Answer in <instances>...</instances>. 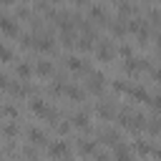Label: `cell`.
<instances>
[{
    "instance_id": "28",
    "label": "cell",
    "mask_w": 161,
    "mask_h": 161,
    "mask_svg": "<svg viewBox=\"0 0 161 161\" xmlns=\"http://www.w3.org/2000/svg\"><path fill=\"white\" fill-rule=\"evenodd\" d=\"M68 128H70L68 123H60V126H58V133H68Z\"/></svg>"
},
{
    "instance_id": "33",
    "label": "cell",
    "mask_w": 161,
    "mask_h": 161,
    "mask_svg": "<svg viewBox=\"0 0 161 161\" xmlns=\"http://www.w3.org/2000/svg\"><path fill=\"white\" fill-rule=\"evenodd\" d=\"M156 43H158V48H161V35H158V38H156Z\"/></svg>"
},
{
    "instance_id": "1",
    "label": "cell",
    "mask_w": 161,
    "mask_h": 161,
    "mask_svg": "<svg viewBox=\"0 0 161 161\" xmlns=\"http://www.w3.org/2000/svg\"><path fill=\"white\" fill-rule=\"evenodd\" d=\"M0 28H3V33H5L8 38H18V35H20V30H18L15 20H13V18H8V15L0 20Z\"/></svg>"
},
{
    "instance_id": "27",
    "label": "cell",
    "mask_w": 161,
    "mask_h": 161,
    "mask_svg": "<svg viewBox=\"0 0 161 161\" xmlns=\"http://www.w3.org/2000/svg\"><path fill=\"white\" fill-rule=\"evenodd\" d=\"M15 131H18V128H15V126H13V123H8V126H5V136H13V133H15Z\"/></svg>"
},
{
    "instance_id": "10",
    "label": "cell",
    "mask_w": 161,
    "mask_h": 161,
    "mask_svg": "<svg viewBox=\"0 0 161 161\" xmlns=\"http://www.w3.org/2000/svg\"><path fill=\"white\" fill-rule=\"evenodd\" d=\"M128 93H131L133 98H138V101H151V98H148V93H146L143 88H136V86H133V88H128Z\"/></svg>"
},
{
    "instance_id": "18",
    "label": "cell",
    "mask_w": 161,
    "mask_h": 161,
    "mask_svg": "<svg viewBox=\"0 0 161 161\" xmlns=\"http://www.w3.org/2000/svg\"><path fill=\"white\" fill-rule=\"evenodd\" d=\"M111 33H113V35H123V33H126V25H121V23H113V25H111Z\"/></svg>"
},
{
    "instance_id": "17",
    "label": "cell",
    "mask_w": 161,
    "mask_h": 161,
    "mask_svg": "<svg viewBox=\"0 0 161 161\" xmlns=\"http://www.w3.org/2000/svg\"><path fill=\"white\" fill-rule=\"evenodd\" d=\"M158 131H161V121H158V118H153V121L148 123V133H153V136H156Z\"/></svg>"
},
{
    "instance_id": "9",
    "label": "cell",
    "mask_w": 161,
    "mask_h": 161,
    "mask_svg": "<svg viewBox=\"0 0 161 161\" xmlns=\"http://www.w3.org/2000/svg\"><path fill=\"white\" fill-rule=\"evenodd\" d=\"M15 73H18V75H20L23 80H28V78H30V65H28V63H18Z\"/></svg>"
},
{
    "instance_id": "22",
    "label": "cell",
    "mask_w": 161,
    "mask_h": 161,
    "mask_svg": "<svg viewBox=\"0 0 161 161\" xmlns=\"http://www.w3.org/2000/svg\"><path fill=\"white\" fill-rule=\"evenodd\" d=\"M148 103H151V106H153L156 111H161V93H158V96H153V98H151Z\"/></svg>"
},
{
    "instance_id": "8",
    "label": "cell",
    "mask_w": 161,
    "mask_h": 161,
    "mask_svg": "<svg viewBox=\"0 0 161 161\" xmlns=\"http://www.w3.org/2000/svg\"><path fill=\"white\" fill-rule=\"evenodd\" d=\"M35 73H38V75H50V73H53V65H50L48 60H43V63H38Z\"/></svg>"
},
{
    "instance_id": "11",
    "label": "cell",
    "mask_w": 161,
    "mask_h": 161,
    "mask_svg": "<svg viewBox=\"0 0 161 161\" xmlns=\"http://www.w3.org/2000/svg\"><path fill=\"white\" fill-rule=\"evenodd\" d=\"M30 111H33V113H38V116H45V111H48V108H45V103H43V101H30Z\"/></svg>"
},
{
    "instance_id": "24",
    "label": "cell",
    "mask_w": 161,
    "mask_h": 161,
    "mask_svg": "<svg viewBox=\"0 0 161 161\" xmlns=\"http://www.w3.org/2000/svg\"><path fill=\"white\" fill-rule=\"evenodd\" d=\"M3 116L13 118V116H15V108H13V106H5V108H3Z\"/></svg>"
},
{
    "instance_id": "21",
    "label": "cell",
    "mask_w": 161,
    "mask_h": 161,
    "mask_svg": "<svg viewBox=\"0 0 161 161\" xmlns=\"http://www.w3.org/2000/svg\"><path fill=\"white\" fill-rule=\"evenodd\" d=\"M10 60H13V53H10V48L5 45V48H3V63H10Z\"/></svg>"
},
{
    "instance_id": "5",
    "label": "cell",
    "mask_w": 161,
    "mask_h": 161,
    "mask_svg": "<svg viewBox=\"0 0 161 161\" xmlns=\"http://www.w3.org/2000/svg\"><path fill=\"white\" fill-rule=\"evenodd\" d=\"M68 98H73V101H83V91H78L75 86H65V91H63Z\"/></svg>"
},
{
    "instance_id": "30",
    "label": "cell",
    "mask_w": 161,
    "mask_h": 161,
    "mask_svg": "<svg viewBox=\"0 0 161 161\" xmlns=\"http://www.w3.org/2000/svg\"><path fill=\"white\" fill-rule=\"evenodd\" d=\"M153 78H156V80L161 83V70H153Z\"/></svg>"
},
{
    "instance_id": "32",
    "label": "cell",
    "mask_w": 161,
    "mask_h": 161,
    "mask_svg": "<svg viewBox=\"0 0 161 161\" xmlns=\"http://www.w3.org/2000/svg\"><path fill=\"white\" fill-rule=\"evenodd\" d=\"M10 3H13V0H3V5H10Z\"/></svg>"
},
{
    "instance_id": "4",
    "label": "cell",
    "mask_w": 161,
    "mask_h": 161,
    "mask_svg": "<svg viewBox=\"0 0 161 161\" xmlns=\"http://www.w3.org/2000/svg\"><path fill=\"white\" fill-rule=\"evenodd\" d=\"M38 50H53V40L50 38H35V43H33Z\"/></svg>"
},
{
    "instance_id": "20",
    "label": "cell",
    "mask_w": 161,
    "mask_h": 161,
    "mask_svg": "<svg viewBox=\"0 0 161 161\" xmlns=\"http://www.w3.org/2000/svg\"><path fill=\"white\" fill-rule=\"evenodd\" d=\"M141 28H143V25H141L138 20H131V23H128V30H131V33H138Z\"/></svg>"
},
{
    "instance_id": "16",
    "label": "cell",
    "mask_w": 161,
    "mask_h": 161,
    "mask_svg": "<svg viewBox=\"0 0 161 161\" xmlns=\"http://www.w3.org/2000/svg\"><path fill=\"white\" fill-rule=\"evenodd\" d=\"M113 153H116L118 158H128V156H131V151H128L126 146H116V151H113Z\"/></svg>"
},
{
    "instance_id": "13",
    "label": "cell",
    "mask_w": 161,
    "mask_h": 161,
    "mask_svg": "<svg viewBox=\"0 0 161 161\" xmlns=\"http://www.w3.org/2000/svg\"><path fill=\"white\" fill-rule=\"evenodd\" d=\"M91 15H93V18L98 20V23H106V10H103V8L93 5V8H91Z\"/></svg>"
},
{
    "instance_id": "26",
    "label": "cell",
    "mask_w": 161,
    "mask_h": 161,
    "mask_svg": "<svg viewBox=\"0 0 161 161\" xmlns=\"http://www.w3.org/2000/svg\"><path fill=\"white\" fill-rule=\"evenodd\" d=\"M121 55H123V58H131V48H128V45H121Z\"/></svg>"
},
{
    "instance_id": "31",
    "label": "cell",
    "mask_w": 161,
    "mask_h": 161,
    "mask_svg": "<svg viewBox=\"0 0 161 161\" xmlns=\"http://www.w3.org/2000/svg\"><path fill=\"white\" fill-rule=\"evenodd\" d=\"M153 153H156V156H158V158H161V148H156V151H153Z\"/></svg>"
},
{
    "instance_id": "6",
    "label": "cell",
    "mask_w": 161,
    "mask_h": 161,
    "mask_svg": "<svg viewBox=\"0 0 161 161\" xmlns=\"http://www.w3.org/2000/svg\"><path fill=\"white\" fill-rule=\"evenodd\" d=\"M96 53H98V58H101V60H106V63L113 58V53H111V48H108V45H98V50H96Z\"/></svg>"
},
{
    "instance_id": "3",
    "label": "cell",
    "mask_w": 161,
    "mask_h": 161,
    "mask_svg": "<svg viewBox=\"0 0 161 161\" xmlns=\"http://www.w3.org/2000/svg\"><path fill=\"white\" fill-rule=\"evenodd\" d=\"M48 153H50V156H55V158H58V156H68V146H65L63 141H58V143H53V146H50V151H48Z\"/></svg>"
},
{
    "instance_id": "2",
    "label": "cell",
    "mask_w": 161,
    "mask_h": 161,
    "mask_svg": "<svg viewBox=\"0 0 161 161\" xmlns=\"http://www.w3.org/2000/svg\"><path fill=\"white\" fill-rule=\"evenodd\" d=\"M103 80H106V78H103L101 73H93V75H91V80H88V91L98 93V91L103 88Z\"/></svg>"
},
{
    "instance_id": "34",
    "label": "cell",
    "mask_w": 161,
    "mask_h": 161,
    "mask_svg": "<svg viewBox=\"0 0 161 161\" xmlns=\"http://www.w3.org/2000/svg\"><path fill=\"white\" fill-rule=\"evenodd\" d=\"M48 3H60V0H48Z\"/></svg>"
},
{
    "instance_id": "14",
    "label": "cell",
    "mask_w": 161,
    "mask_h": 161,
    "mask_svg": "<svg viewBox=\"0 0 161 161\" xmlns=\"http://www.w3.org/2000/svg\"><path fill=\"white\" fill-rule=\"evenodd\" d=\"M73 126H78V128H88V116H86V113L73 116Z\"/></svg>"
},
{
    "instance_id": "29",
    "label": "cell",
    "mask_w": 161,
    "mask_h": 161,
    "mask_svg": "<svg viewBox=\"0 0 161 161\" xmlns=\"http://www.w3.org/2000/svg\"><path fill=\"white\" fill-rule=\"evenodd\" d=\"M18 18H28V10L25 8H18Z\"/></svg>"
},
{
    "instance_id": "19",
    "label": "cell",
    "mask_w": 161,
    "mask_h": 161,
    "mask_svg": "<svg viewBox=\"0 0 161 161\" xmlns=\"http://www.w3.org/2000/svg\"><path fill=\"white\" fill-rule=\"evenodd\" d=\"M78 48H80V50H91V48H93L91 38H80V40H78Z\"/></svg>"
},
{
    "instance_id": "12",
    "label": "cell",
    "mask_w": 161,
    "mask_h": 161,
    "mask_svg": "<svg viewBox=\"0 0 161 161\" xmlns=\"http://www.w3.org/2000/svg\"><path fill=\"white\" fill-rule=\"evenodd\" d=\"M28 136H30V141H33V143H43V141H45V133H43V131H38V128H30V131H28Z\"/></svg>"
},
{
    "instance_id": "23",
    "label": "cell",
    "mask_w": 161,
    "mask_h": 161,
    "mask_svg": "<svg viewBox=\"0 0 161 161\" xmlns=\"http://www.w3.org/2000/svg\"><path fill=\"white\" fill-rule=\"evenodd\" d=\"M131 10H133V8H131L128 3H121V5H118V13H123V15H128Z\"/></svg>"
},
{
    "instance_id": "15",
    "label": "cell",
    "mask_w": 161,
    "mask_h": 161,
    "mask_svg": "<svg viewBox=\"0 0 161 161\" xmlns=\"http://www.w3.org/2000/svg\"><path fill=\"white\" fill-rule=\"evenodd\" d=\"M98 116H101V118H106V121H108V118H111V116H113V111H111V106H98Z\"/></svg>"
},
{
    "instance_id": "7",
    "label": "cell",
    "mask_w": 161,
    "mask_h": 161,
    "mask_svg": "<svg viewBox=\"0 0 161 161\" xmlns=\"http://www.w3.org/2000/svg\"><path fill=\"white\" fill-rule=\"evenodd\" d=\"M68 68H70V70H86L83 60H80V58H75V55H70V58H68Z\"/></svg>"
},
{
    "instance_id": "25",
    "label": "cell",
    "mask_w": 161,
    "mask_h": 161,
    "mask_svg": "<svg viewBox=\"0 0 161 161\" xmlns=\"http://www.w3.org/2000/svg\"><path fill=\"white\" fill-rule=\"evenodd\" d=\"M80 153H93V143H83L80 146Z\"/></svg>"
}]
</instances>
